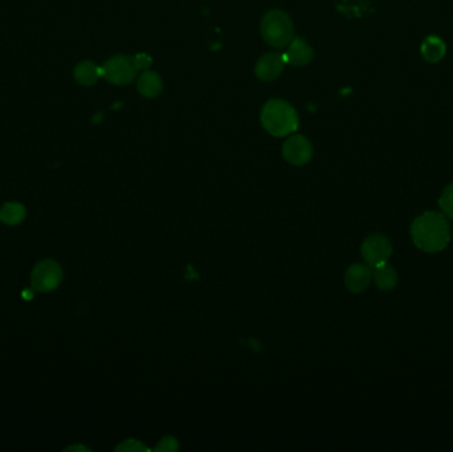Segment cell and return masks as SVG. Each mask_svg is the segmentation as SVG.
Listing matches in <instances>:
<instances>
[{
  "label": "cell",
  "instance_id": "6da1fadb",
  "mask_svg": "<svg viewBox=\"0 0 453 452\" xmlns=\"http://www.w3.org/2000/svg\"><path fill=\"white\" fill-rule=\"evenodd\" d=\"M411 236L415 245L423 252L438 254L449 245L451 230L442 214L427 211L414 220Z\"/></svg>",
  "mask_w": 453,
  "mask_h": 452
},
{
  "label": "cell",
  "instance_id": "7a4b0ae2",
  "mask_svg": "<svg viewBox=\"0 0 453 452\" xmlns=\"http://www.w3.org/2000/svg\"><path fill=\"white\" fill-rule=\"evenodd\" d=\"M263 128L274 137L292 135L298 129V114L293 107L280 98L270 100L261 110Z\"/></svg>",
  "mask_w": 453,
  "mask_h": 452
},
{
  "label": "cell",
  "instance_id": "3957f363",
  "mask_svg": "<svg viewBox=\"0 0 453 452\" xmlns=\"http://www.w3.org/2000/svg\"><path fill=\"white\" fill-rule=\"evenodd\" d=\"M261 36L276 48H285L294 39V25L291 16L280 10H272L261 20Z\"/></svg>",
  "mask_w": 453,
  "mask_h": 452
},
{
  "label": "cell",
  "instance_id": "277c9868",
  "mask_svg": "<svg viewBox=\"0 0 453 452\" xmlns=\"http://www.w3.org/2000/svg\"><path fill=\"white\" fill-rule=\"evenodd\" d=\"M102 77H105L111 84L114 85H126L130 84L138 74L134 59L130 56H113L101 67Z\"/></svg>",
  "mask_w": 453,
  "mask_h": 452
},
{
  "label": "cell",
  "instance_id": "5b68a950",
  "mask_svg": "<svg viewBox=\"0 0 453 452\" xmlns=\"http://www.w3.org/2000/svg\"><path fill=\"white\" fill-rule=\"evenodd\" d=\"M62 279V267L55 260L39 261L31 275V282L34 289L41 294L55 291L60 285Z\"/></svg>",
  "mask_w": 453,
  "mask_h": 452
},
{
  "label": "cell",
  "instance_id": "8992f818",
  "mask_svg": "<svg viewBox=\"0 0 453 452\" xmlns=\"http://www.w3.org/2000/svg\"><path fill=\"white\" fill-rule=\"evenodd\" d=\"M361 252L368 266L375 268L387 263V260L391 256L392 245L384 235L374 233L363 242Z\"/></svg>",
  "mask_w": 453,
  "mask_h": 452
},
{
  "label": "cell",
  "instance_id": "52a82bcc",
  "mask_svg": "<svg viewBox=\"0 0 453 452\" xmlns=\"http://www.w3.org/2000/svg\"><path fill=\"white\" fill-rule=\"evenodd\" d=\"M282 156L291 165L302 166L313 157V146L304 135H291L282 146Z\"/></svg>",
  "mask_w": 453,
  "mask_h": 452
},
{
  "label": "cell",
  "instance_id": "ba28073f",
  "mask_svg": "<svg viewBox=\"0 0 453 452\" xmlns=\"http://www.w3.org/2000/svg\"><path fill=\"white\" fill-rule=\"evenodd\" d=\"M286 64L285 53H267L258 59L255 72L260 80L273 81L282 74Z\"/></svg>",
  "mask_w": 453,
  "mask_h": 452
},
{
  "label": "cell",
  "instance_id": "9c48e42d",
  "mask_svg": "<svg viewBox=\"0 0 453 452\" xmlns=\"http://www.w3.org/2000/svg\"><path fill=\"white\" fill-rule=\"evenodd\" d=\"M372 281V270L368 264H353L344 273V285L351 294H362Z\"/></svg>",
  "mask_w": 453,
  "mask_h": 452
},
{
  "label": "cell",
  "instance_id": "30bf717a",
  "mask_svg": "<svg viewBox=\"0 0 453 452\" xmlns=\"http://www.w3.org/2000/svg\"><path fill=\"white\" fill-rule=\"evenodd\" d=\"M313 49L301 37H294L288 47V52L285 53L286 62H291L294 67H305L313 60Z\"/></svg>",
  "mask_w": 453,
  "mask_h": 452
},
{
  "label": "cell",
  "instance_id": "8fae6325",
  "mask_svg": "<svg viewBox=\"0 0 453 452\" xmlns=\"http://www.w3.org/2000/svg\"><path fill=\"white\" fill-rule=\"evenodd\" d=\"M74 74L76 81L80 85L92 86L97 83L99 77H102V69L96 62L86 60L76 65Z\"/></svg>",
  "mask_w": 453,
  "mask_h": 452
},
{
  "label": "cell",
  "instance_id": "7c38bea8",
  "mask_svg": "<svg viewBox=\"0 0 453 452\" xmlns=\"http://www.w3.org/2000/svg\"><path fill=\"white\" fill-rule=\"evenodd\" d=\"M138 92L144 97L154 98L157 97L163 89V81L162 77L157 72L153 71H145L138 78Z\"/></svg>",
  "mask_w": 453,
  "mask_h": 452
},
{
  "label": "cell",
  "instance_id": "4fadbf2b",
  "mask_svg": "<svg viewBox=\"0 0 453 452\" xmlns=\"http://www.w3.org/2000/svg\"><path fill=\"white\" fill-rule=\"evenodd\" d=\"M372 280L380 291H391L398 285V273L390 264L384 263L372 272Z\"/></svg>",
  "mask_w": 453,
  "mask_h": 452
},
{
  "label": "cell",
  "instance_id": "5bb4252c",
  "mask_svg": "<svg viewBox=\"0 0 453 452\" xmlns=\"http://www.w3.org/2000/svg\"><path fill=\"white\" fill-rule=\"evenodd\" d=\"M420 50H421L424 60H427L428 62H440L441 59L445 56L447 47L440 37L428 36L423 41Z\"/></svg>",
  "mask_w": 453,
  "mask_h": 452
},
{
  "label": "cell",
  "instance_id": "9a60e30c",
  "mask_svg": "<svg viewBox=\"0 0 453 452\" xmlns=\"http://www.w3.org/2000/svg\"><path fill=\"white\" fill-rule=\"evenodd\" d=\"M25 218V208L18 202L6 203L0 208V220L8 226H16Z\"/></svg>",
  "mask_w": 453,
  "mask_h": 452
},
{
  "label": "cell",
  "instance_id": "2e32d148",
  "mask_svg": "<svg viewBox=\"0 0 453 452\" xmlns=\"http://www.w3.org/2000/svg\"><path fill=\"white\" fill-rule=\"evenodd\" d=\"M439 206L445 217L453 219V184L447 186L442 191L439 199Z\"/></svg>",
  "mask_w": 453,
  "mask_h": 452
},
{
  "label": "cell",
  "instance_id": "e0dca14e",
  "mask_svg": "<svg viewBox=\"0 0 453 452\" xmlns=\"http://www.w3.org/2000/svg\"><path fill=\"white\" fill-rule=\"evenodd\" d=\"M116 451H148V448L138 440L129 439L125 440L121 444H118L116 447Z\"/></svg>",
  "mask_w": 453,
  "mask_h": 452
},
{
  "label": "cell",
  "instance_id": "ac0fdd59",
  "mask_svg": "<svg viewBox=\"0 0 453 452\" xmlns=\"http://www.w3.org/2000/svg\"><path fill=\"white\" fill-rule=\"evenodd\" d=\"M178 447H179L178 440L172 437H166L158 443V446L155 447V451L174 452L178 450Z\"/></svg>",
  "mask_w": 453,
  "mask_h": 452
},
{
  "label": "cell",
  "instance_id": "d6986e66",
  "mask_svg": "<svg viewBox=\"0 0 453 452\" xmlns=\"http://www.w3.org/2000/svg\"><path fill=\"white\" fill-rule=\"evenodd\" d=\"M133 59H134L135 65L139 71H147L153 64V59L147 53H138L133 56Z\"/></svg>",
  "mask_w": 453,
  "mask_h": 452
},
{
  "label": "cell",
  "instance_id": "ffe728a7",
  "mask_svg": "<svg viewBox=\"0 0 453 452\" xmlns=\"http://www.w3.org/2000/svg\"><path fill=\"white\" fill-rule=\"evenodd\" d=\"M65 451H89V448H86L84 446H71L65 448Z\"/></svg>",
  "mask_w": 453,
  "mask_h": 452
}]
</instances>
